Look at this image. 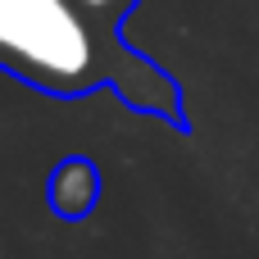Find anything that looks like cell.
<instances>
[{
  "instance_id": "6da1fadb",
  "label": "cell",
  "mask_w": 259,
  "mask_h": 259,
  "mask_svg": "<svg viewBox=\"0 0 259 259\" xmlns=\"http://www.w3.org/2000/svg\"><path fill=\"white\" fill-rule=\"evenodd\" d=\"M114 41L77 0H0V68L14 77L77 96L109 73Z\"/></svg>"
},
{
  "instance_id": "7a4b0ae2",
  "label": "cell",
  "mask_w": 259,
  "mask_h": 259,
  "mask_svg": "<svg viewBox=\"0 0 259 259\" xmlns=\"http://www.w3.org/2000/svg\"><path fill=\"white\" fill-rule=\"evenodd\" d=\"M96 196H100V178H96V168L87 159H64L55 168V178H50V205L59 214L77 219V214H87L96 205Z\"/></svg>"
},
{
  "instance_id": "3957f363",
  "label": "cell",
  "mask_w": 259,
  "mask_h": 259,
  "mask_svg": "<svg viewBox=\"0 0 259 259\" xmlns=\"http://www.w3.org/2000/svg\"><path fill=\"white\" fill-rule=\"evenodd\" d=\"M77 5H82V9L105 27V32H114V23L127 14V5H137V0H77Z\"/></svg>"
}]
</instances>
